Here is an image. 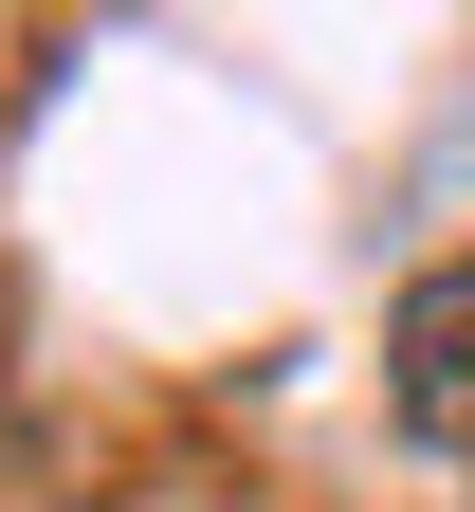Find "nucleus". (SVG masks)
<instances>
[{
	"label": "nucleus",
	"instance_id": "f257e3e1",
	"mask_svg": "<svg viewBox=\"0 0 475 512\" xmlns=\"http://www.w3.org/2000/svg\"><path fill=\"white\" fill-rule=\"evenodd\" d=\"M384 403H402V439L475 458V256H439V275L384 311Z\"/></svg>",
	"mask_w": 475,
	"mask_h": 512
}]
</instances>
